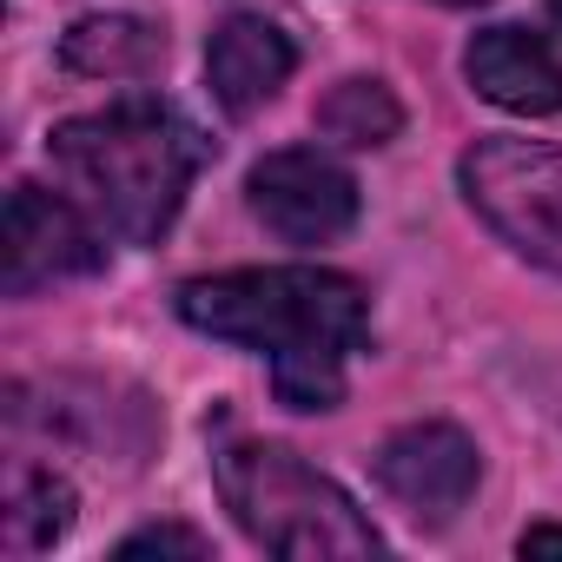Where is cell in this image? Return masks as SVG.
<instances>
[{
    "instance_id": "cell-2",
    "label": "cell",
    "mask_w": 562,
    "mask_h": 562,
    "mask_svg": "<svg viewBox=\"0 0 562 562\" xmlns=\"http://www.w3.org/2000/svg\"><path fill=\"white\" fill-rule=\"evenodd\" d=\"M205 133L166 100H120L54 126V172L120 245H159L205 166Z\"/></svg>"
},
{
    "instance_id": "cell-15",
    "label": "cell",
    "mask_w": 562,
    "mask_h": 562,
    "mask_svg": "<svg viewBox=\"0 0 562 562\" xmlns=\"http://www.w3.org/2000/svg\"><path fill=\"white\" fill-rule=\"evenodd\" d=\"M549 27H555V34H562V0H549Z\"/></svg>"
},
{
    "instance_id": "cell-13",
    "label": "cell",
    "mask_w": 562,
    "mask_h": 562,
    "mask_svg": "<svg viewBox=\"0 0 562 562\" xmlns=\"http://www.w3.org/2000/svg\"><path fill=\"white\" fill-rule=\"evenodd\" d=\"M139 555H186V562H199V555H212V542L199 529H186V522H153V529H133L120 542V562H139Z\"/></svg>"
},
{
    "instance_id": "cell-14",
    "label": "cell",
    "mask_w": 562,
    "mask_h": 562,
    "mask_svg": "<svg viewBox=\"0 0 562 562\" xmlns=\"http://www.w3.org/2000/svg\"><path fill=\"white\" fill-rule=\"evenodd\" d=\"M522 555H562V529H549V522L529 529V536H522Z\"/></svg>"
},
{
    "instance_id": "cell-9",
    "label": "cell",
    "mask_w": 562,
    "mask_h": 562,
    "mask_svg": "<svg viewBox=\"0 0 562 562\" xmlns=\"http://www.w3.org/2000/svg\"><path fill=\"white\" fill-rule=\"evenodd\" d=\"M463 74L503 113H562V60L529 27H483L463 54Z\"/></svg>"
},
{
    "instance_id": "cell-6",
    "label": "cell",
    "mask_w": 562,
    "mask_h": 562,
    "mask_svg": "<svg viewBox=\"0 0 562 562\" xmlns=\"http://www.w3.org/2000/svg\"><path fill=\"white\" fill-rule=\"evenodd\" d=\"M245 199H251L258 225L285 245H331L358 225V179L318 146L265 153L245 179Z\"/></svg>"
},
{
    "instance_id": "cell-11",
    "label": "cell",
    "mask_w": 562,
    "mask_h": 562,
    "mask_svg": "<svg viewBox=\"0 0 562 562\" xmlns=\"http://www.w3.org/2000/svg\"><path fill=\"white\" fill-rule=\"evenodd\" d=\"M74 522V483L41 470V463H14L8 470V509H0V536H8L14 555L54 549Z\"/></svg>"
},
{
    "instance_id": "cell-10",
    "label": "cell",
    "mask_w": 562,
    "mask_h": 562,
    "mask_svg": "<svg viewBox=\"0 0 562 562\" xmlns=\"http://www.w3.org/2000/svg\"><path fill=\"white\" fill-rule=\"evenodd\" d=\"M60 60L67 74H87V80H139L166 60V41L133 14H87L60 34Z\"/></svg>"
},
{
    "instance_id": "cell-8",
    "label": "cell",
    "mask_w": 562,
    "mask_h": 562,
    "mask_svg": "<svg viewBox=\"0 0 562 562\" xmlns=\"http://www.w3.org/2000/svg\"><path fill=\"white\" fill-rule=\"evenodd\" d=\"M299 67V47L292 34L265 21V14H232L218 21L212 47H205V80H212V100L232 113V120H251L258 106L278 100V87L292 80Z\"/></svg>"
},
{
    "instance_id": "cell-16",
    "label": "cell",
    "mask_w": 562,
    "mask_h": 562,
    "mask_svg": "<svg viewBox=\"0 0 562 562\" xmlns=\"http://www.w3.org/2000/svg\"><path fill=\"white\" fill-rule=\"evenodd\" d=\"M450 8H470V0H450Z\"/></svg>"
},
{
    "instance_id": "cell-7",
    "label": "cell",
    "mask_w": 562,
    "mask_h": 562,
    "mask_svg": "<svg viewBox=\"0 0 562 562\" xmlns=\"http://www.w3.org/2000/svg\"><path fill=\"white\" fill-rule=\"evenodd\" d=\"M476 476H483L476 443L457 424H404L378 443V483L417 522H450L470 503Z\"/></svg>"
},
{
    "instance_id": "cell-5",
    "label": "cell",
    "mask_w": 562,
    "mask_h": 562,
    "mask_svg": "<svg viewBox=\"0 0 562 562\" xmlns=\"http://www.w3.org/2000/svg\"><path fill=\"white\" fill-rule=\"evenodd\" d=\"M100 265H106V232L87 218L74 192H41V186L8 192V232H0V292L8 299H34Z\"/></svg>"
},
{
    "instance_id": "cell-1",
    "label": "cell",
    "mask_w": 562,
    "mask_h": 562,
    "mask_svg": "<svg viewBox=\"0 0 562 562\" xmlns=\"http://www.w3.org/2000/svg\"><path fill=\"white\" fill-rule=\"evenodd\" d=\"M172 305L192 331L271 358V391L292 411H338L345 358L371 338L364 285L325 265H251L186 278Z\"/></svg>"
},
{
    "instance_id": "cell-12",
    "label": "cell",
    "mask_w": 562,
    "mask_h": 562,
    "mask_svg": "<svg viewBox=\"0 0 562 562\" xmlns=\"http://www.w3.org/2000/svg\"><path fill=\"white\" fill-rule=\"evenodd\" d=\"M397 126H404V106L391 100L384 80H338L318 106V133L338 146H384L397 139Z\"/></svg>"
},
{
    "instance_id": "cell-4",
    "label": "cell",
    "mask_w": 562,
    "mask_h": 562,
    "mask_svg": "<svg viewBox=\"0 0 562 562\" xmlns=\"http://www.w3.org/2000/svg\"><path fill=\"white\" fill-rule=\"evenodd\" d=\"M470 212L529 265L562 278V146L542 139H476L457 159Z\"/></svg>"
},
{
    "instance_id": "cell-3",
    "label": "cell",
    "mask_w": 562,
    "mask_h": 562,
    "mask_svg": "<svg viewBox=\"0 0 562 562\" xmlns=\"http://www.w3.org/2000/svg\"><path fill=\"white\" fill-rule=\"evenodd\" d=\"M212 476L232 509V522L285 562H338V555H378L384 536L371 516L299 450L271 437H238L225 430L212 443Z\"/></svg>"
}]
</instances>
